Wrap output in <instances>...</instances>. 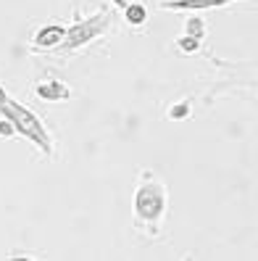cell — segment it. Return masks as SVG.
I'll list each match as a JSON object with an SVG mask.
<instances>
[{
  "mask_svg": "<svg viewBox=\"0 0 258 261\" xmlns=\"http://www.w3.org/2000/svg\"><path fill=\"white\" fill-rule=\"evenodd\" d=\"M166 211H169V188L161 179H156L153 172H142L137 188H134V198H132L134 229L148 238H158Z\"/></svg>",
  "mask_w": 258,
  "mask_h": 261,
  "instance_id": "1",
  "label": "cell"
},
{
  "mask_svg": "<svg viewBox=\"0 0 258 261\" xmlns=\"http://www.w3.org/2000/svg\"><path fill=\"white\" fill-rule=\"evenodd\" d=\"M0 116H6L11 124L16 127V135L26 137V140L32 143L45 159L53 156V140H50L48 129H45L42 119H40L32 109H26L24 103L13 100L3 85H0Z\"/></svg>",
  "mask_w": 258,
  "mask_h": 261,
  "instance_id": "2",
  "label": "cell"
},
{
  "mask_svg": "<svg viewBox=\"0 0 258 261\" xmlns=\"http://www.w3.org/2000/svg\"><path fill=\"white\" fill-rule=\"evenodd\" d=\"M111 21H113V13L108 8L98 11L87 19H77L71 27H66V35H64V40H61V45H55L53 50H45V53L48 56H71L74 50L84 48V45H90L93 40H98L100 35L108 32Z\"/></svg>",
  "mask_w": 258,
  "mask_h": 261,
  "instance_id": "3",
  "label": "cell"
},
{
  "mask_svg": "<svg viewBox=\"0 0 258 261\" xmlns=\"http://www.w3.org/2000/svg\"><path fill=\"white\" fill-rule=\"evenodd\" d=\"M35 95L45 103H61V100H69L71 98V90L66 82L55 80V76H50V80H42L35 85Z\"/></svg>",
  "mask_w": 258,
  "mask_h": 261,
  "instance_id": "4",
  "label": "cell"
},
{
  "mask_svg": "<svg viewBox=\"0 0 258 261\" xmlns=\"http://www.w3.org/2000/svg\"><path fill=\"white\" fill-rule=\"evenodd\" d=\"M230 3L237 0H161L158 8H169V11H216V8H226Z\"/></svg>",
  "mask_w": 258,
  "mask_h": 261,
  "instance_id": "5",
  "label": "cell"
},
{
  "mask_svg": "<svg viewBox=\"0 0 258 261\" xmlns=\"http://www.w3.org/2000/svg\"><path fill=\"white\" fill-rule=\"evenodd\" d=\"M64 35H66V27H61V24H45V27H40L37 32H35L32 48L35 50H53L55 45H61Z\"/></svg>",
  "mask_w": 258,
  "mask_h": 261,
  "instance_id": "6",
  "label": "cell"
},
{
  "mask_svg": "<svg viewBox=\"0 0 258 261\" xmlns=\"http://www.w3.org/2000/svg\"><path fill=\"white\" fill-rule=\"evenodd\" d=\"M124 21L129 27H142L148 21V8L142 3H127L124 6Z\"/></svg>",
  "mask_w": 258,
  "mask_h": 261,
  "instance_id": "7",
  "label": "cell"
},
{
  "mask_svg": "<svg viewBox=\"0 0 258 261\" xmlns=\"http://www.w3.org/2000/svg\"><path fill=\"white\" fill-rule=\"evenodd\" d=\"M206 32H208V27H206V19H203V16H190V19L185 21V35L203 40Z\"/></svg>",
  "mask_w": 258,
  "mask_h": 261,
  "instance_id": "8",
  "label": "cell"
},
{
  "mask_svg": "<svg viewBox=\"0 0 258 261\" xmlns=\"http://www.w3.org/2000/svg\"><path fill=\"white\" fill-rule=\"evenodd\" d=\"M169 119H174V121H182V119H190V114H192V106H190V100H179V103H174V106H169Z\"/></svg>",
  "mask_w": 258,
  "mask_h": 261,
  "instance_id": "9",
  "label": "cell"
},
{
  "mask_svg": "<svg viewBox=\"0 0 258 261\" xmlns=\"http://www.w3.org/2000/svg\"><path fill=\"white\" fill-rule=\"evenodd\" d=\"M200 42H203V40H198V37L182 35V37H177V42H174V45H177V48H179L182 53H187V56H190V53H198V50H200Z\"/></svg>",
  "mask_w": 258,
  "mask_h": 261,
  "instance_id": "10",
  "label": "cell"
},
{
  "mask_svg": "<svg viewBox=\"0 0 258 261\" xmlns=\"http://www.w3.org/2000/svg\"><path fill=\"white\" fill-rule=\"evenodd\" d=\"M0 137H3V140H11V137H16V127H13L6 116H0Z\"/></svg>",
  "mask_w": 258,
  "mask_h": 261,
  "instance_id": "11",
  "label": "cell"
},
{
  "mask_svg": "<svg viewBox=\"0 0 258 261\" xmlns=\"http://www.w3.org/2000/svg\"><path fill=\"white\" fill-rule=\"evenodd\" d=\"M111 3H113V6L119 8V11H124V6L129 3V0H111Z\"/></svg>",
  "mask_w": 258,
  "mask_h": 261,
  "instance_id": "12",
  "label": "cell"
}]
</instances>
